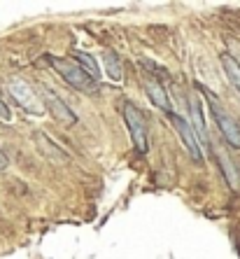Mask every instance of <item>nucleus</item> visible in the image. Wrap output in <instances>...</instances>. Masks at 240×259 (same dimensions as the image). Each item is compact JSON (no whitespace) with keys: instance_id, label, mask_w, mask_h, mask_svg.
Masks as SVG:
<instances>
[{"instance_id":"nucleus-3","label":"nucleus","mask_w":240,"mask_h":259,"mask_svg":"<svg viewBox=\"0 0 240 259\" xmlns=\"http://www.w3.org/2000/svg\"><path fill=\"white\" fill-rule=\"evenodd\" d=\"M49 61H52L54 70L66 79L72 89H77V91H93L96 89V79L91 77V75H86V72L82 70L72 59H59V56H52Z\"/></svg>"},{"instance_id":"nucleus-11","label":"nucleus","mask_w":240,"mask_h":259,"mask_svg":"<svg viewBox=\"0 0 240 259\" xmlns=\"http://www.w3.org/2000/svg\"><path fill=\"white\" fill-rule=\"evenodd\" d=\"M103 63H105V75H108V79H112V82H121V77H124V70H121L119 56L108 49V52L103 54Z\"/></svg>"},{"instance_id":"nucleus-6","label":"nucleus","mask_w":240,"mask_h":259,"mask_svg":"<svg viewBox=\"0 0 240 259\" xmlns=\"http://www.w3.org/2000/svg\"><path fill=\"white\" fill-rule=\"evenodd\" d=\"M42 98H44V105L49 108V112L59 121H63V124H75V121H77V115L70 110V105H66V101H63L56 91L42 87Z\"/></svg>"},{"instance_id":"nucleus-2","label":"nucleus","mask_w":240,"mask_h":259,"mask_svg":"<svg viewBox=\"0 0 240 259\" xmlns=\"http://www.w3.org/2000/svg\"><path fill=\"white\" fill-rule=\"evenodd\" d=\"M201 91H203L205 96H208V105H210V112H212V117H215L217 128H219V133L224 136V140H226L231 147H238V150H240V124H238V121H235L231 115H228L226 108H224L222 103L217 101V96L212 94L210 89L201 87Z\"/></svg>"},{"instance_id":"nucleus-7","label":"nucleus","mask_w":240,"mask_h":259,"mask_svg":"<svg viewBox=\"0 0 240 259\" xmlns=\"http://www.w3.org/2000/svg\"><path fill=\"white\" fill-rule=\"evenodd\" d=\"M189 124H191L194 133L198 138L201 150H210V136H208V128H205L203 121V110H201V101L198 98H189Z\"/></svg>"},{"instance_id":"nucleus-5","label":"nucleus","mask_w":240,"mask_h":259,"mask_svg":"<svg viewBox=\"0 0 240 259\" xmlns=\"http://www.w3.org/2000/svg\"><path fill=\"white\" fill-rule=\"evenodd\" d=\"M170 124H173V128L177 131V136H180V140L184 143V150L189 152V157L194 159V161L198 163H203L205 159V152L201 150V145H198V138H196V133H194L191 124H189V119L182 115H177V112H170Z\"/></svg>"},{"instance_id":"nucleus-9","label":"nucleus","mask_w":240,"mask_h":259,"mask_svg":"<svg viewBox=\"0 0 240 259\" xmlns=\"http://www.w3.org/2000/svg\"><path fill=\"white\" fill-rule=\"evenodd\" d=\"M145 89H147V96H150V101L154 103L159 110H163V112H173V105H170V98H168V91H166V87L161 84V82H156V79H147L145 82Z\"/></svg>"},{"instance_id":"nucleus-15","label":"nucleus","mask_w":240,"mask_h":259,"mask_svg":"<svg viewBox=\"0 0 240 259\" xmlns=\"http://www.w3.org/2000/svg\"><path fill=\"white\" fill-rule=\"evenodd\" d=\"M3 168H7V157H5V152L0 150V170Z\"/></svg>"},{"instance_id":"nucleus-8","label":"nucleus","mask_w":240,"mask_h":259,"mask_svg":"<svg viewBox=\"0 0 240 259\" xmlns=\"http://www.w3.org/2000/svg\"><path fill=\"white\" fill-rule=\"evenodd\" d=\"M217 159H219V168H222V175H224V180H226V185L233 192H240V168L235 166L233 157L228 154V152L224 150H217Z\"/></svg>"},{"instance_id":"nucleus-4","label":"nucleus","mask_w":240,"mask_h":259,"mask_svg":"<svg viewBox=\"0 0 240 259\" xmlns=\"http://www.w3.org/2000/svg\"><path fill=\"white\" fill-rule=\"evenodd\" d=\"M7 89H10V96L14 98V103L21 105L26 112H33V115H42L44 112V103L37 98V94L33 91V87L26 79H21V77L10 79Z\"/></svg>"},{"instance_id":"nucleus-14","label":"nucleus","mask_w":240,"mask_h":259,"mask_svg":"<svg viewBox=\"0 0 240 259\" xmlns=\"http://www.w3.org/2000/svg\"><path fill=\"white\" fill-rule=\"evenodd\" d=\"M10 117H12V115H10V108H7V105H5V101H3V96H0V119H10Z\"/></svg>"},{"instance_id":"nucleus-13","label":"nucleus","mask_w":240,"mask_h":259,"mask_svg":"<svg viewBox=\"0 0 240 259\" xmlns=\"http://www.w3.org/2000/svg\"><path fill=\"white\" fill-rule=\"evenodd\" d=\"M35 138L40 140V147H44V150H47V154H49V157L59 159V161H63V159H66V154H63V152H61L59 147H56V145H44V140H42V133H37Z\"/></svg>"},{"instance_id":"nucleus-12","label":"nucleus","mask_w":240,"mask_h":259,"mask_svg":"<svg viewBox=\"0 0 240 259\" xmlns=\"http://www.w3.org/2000/svg\"><path fill=\"white\" fill-rule=\"evenodd\" d=\"M72 59H75V63H77V66L82 68V70H84L86 75H91L93 79L101 77V70H98L96 59H93V56L84 54V52H75V54H72Z\"/></svg>"},{"instance_id":"nucleus-1","label":"nucleus","mask_w":240,"mask_h":259,"mask_svg":"<svg viewBox=\"0 0 240 259\" xmlns=\"http://www.w3.org/2000/svg\"><path fill=\"white\" fill-rule=\"evenodd\" d=\"M124 121L128 126V133L133 138V145L138 154H147L150 152V126H147V115L135 105V103L126 101L124 103Z\"/></svg>"},{"instance_id":"nucleus-10","label":"nucleus","mask_w":240,"mask_h":259,"mask_svg":"<svg viewBox=\"0 0 240 259\" xmlns=\"http://www.w3.org/2000/svg\"><path fill=\"white\" fill-rule=\"evenodd\" d=\"M219 61H222V68L224 72H226V77L231 79V84L235 87V91L240 94V63L235 56H231L228 52H224L222 56H219Z\"/></svg>"}]
</instances>
